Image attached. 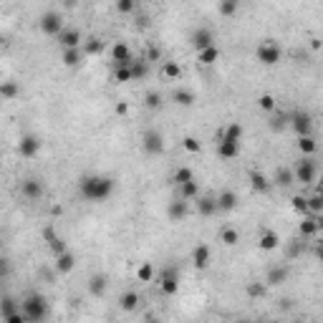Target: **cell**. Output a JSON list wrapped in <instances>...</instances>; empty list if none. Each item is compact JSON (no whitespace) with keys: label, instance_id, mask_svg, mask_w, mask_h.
I'll return each mask as SVG.
<instances>
[{"label":"cell","instance_id":"obj_57","mask_svg":"<svg viewBox=\"0 0 323 323\" xmlns=\"http://www.w3.org/2000/svg\"><path fill=\"white\" fill-rule=\"evenodd\" d=\"M316 225H318V233H321V230H323V215H318V217H316Z\"/></svg>","mask_w":323,"mask_h":323},{"label":"cell","instance_id":"obj_50","mask_svg":"<svg viewBox=\"0 0 323 323\" xmlns=\"http://www.w3.org/2000/svg\"><path fill=\"white\" fill-rule=\"evenodd\" d=\"M134 8H137V5H134V0H119V3H117L119 13H134Z\"/></svg>","mask_w":323,"mask_h":323},{"label":"cell","instance_id":"obj_1","mask_svg":"<svg viewBox=\"0 0 323 323\" xmlns=\"http://www.w3.org/2000/svg\"><path fill=\"white\" fill-rule=\"evenodd\" d=\"M79 192L88 202H104L114 192V179L104 175H86L79 179Z\"/></svg>","mask_w":323,"mask_h":323},{"label":"cell","instance_id":"obj_4","mask_svg":"<svg viewBox=\"0 0 323 323\" xmlns=\"http://www.w3.org/2000/svg\"><path fill=\"white\" fill-rule=\"evenodd\" d=\"M295 182H303V184H311L313 179H316V162L311 159V157H303V159H298L295 162Z\"/></svg>","mask_w":323,"mask_h":323},{"label":"cell","instance_id":"obj_60","mask_svg":"<svg viewBox=\"0 0 323 323\" xmlns=\"http://www.w3.org/2000/svg\"><path fill=\"white\" fill-rule=\"evenodd\" d=\"M235 323H248V321H235Z\"/></svg>","mask_w":323,"mask_h":323},{"label":"cell","instance_id":"obj_3","mask_svg":"<svg viewBox=\"0 0 323 323\" xmlns=\"http://www.w3.org/2000/svg\"><path fill=\"white\" fill-rule=\"evenodd\" d=\"M142 149L147 151V154H162L164 151V137H162V131H157V129H147L144 134H142Z\"/></svg>","mask_w":323,"mask_h":323},{"label":"cell","instance_id":"obj_7","mask_svg":"<svg viewBox=\"0 0 323 323\" xmlns=\"http://www.w3.org/2000/svg\"><path fill=\"white\" fill-rule=\"evenodd\" d=\"M41 30H43L46 35H61V33H63V21H61L59 13H53V10L43 13V15H41Z\"/></svg>","mask_w":323,"mask_h":323},{"label":"cell","instance_id":"obj_48","mask_svg":"<svg viewBox=\"0 0 323 323\" xmlns=\"http://www.w3.org/2000/svg\"><path fill=\"white\" fill-rule=\"evenodd\" d=\"M258 106H260L263 111H273V109H275V99H273L270 93H263V96L258 99Z\"/></svg>","mask_w":323,"mask_h":323},{"label":"cell","instance_id":"obj_17","mask_svg":"<svg viewBox=\"0 0 323 323\" xmlns=\"http://www.w3.org/2000/svg\"><path fill=\"white\" fill-rule=\"evenodd\" d=\"M142 303V298L137 291H126V293L119 295V308L121 311H126V313H131V311H137V306Z\"/></svg>","mask_w":323,"mask_h":323},{"label":"cell","instance_id":"obj_20","mask_svg":"<svg viewBox=\"0 0 323 323\" xmlns=\"http://www.w3.org/2000/svg\"><path fill=\"white\" fill-rule=\"evenodd\" d=\"M217 154H220L222 159H235L237 154H240V142L220 139V144H217Z\"/></svg>","mask_w":323,"mask_h":323},{"label":"cell","instance_id":"obj_36","mask_svg":"<svg viewBox=\"0 0 323 323\" xmlns=\"http://www.w3.org/2000/svg\"><path fill=\"white\" fill-rule=\"evenodd\" d=\"M222 139L240 142V139H242V124H227V126H225V131H222Z\"/></svg>","mask_w":323,"mask_h":323},{"label":"cell","instance_id":"obj_14","mask_svg":"<svg viewBox=\"0 0 323 323\" xmlns=\"http://www.w3.org/2000/svg\"><path fill=\"white\" fill-rule=\"evenodd\" d=\"M106 286H109V280H106L104 273H96V275L88 278V293L93 295V298H101V295L106 293Z\"/></svg>","mask_w":323,"mask_h":323},{"label":"cell","instance_id":"obj_22","mask_svg":"<svg viewBox=\"0 0 323 323\" xmlns=\"http://www.w3.org/2000/svg\"><path fill=\"white\" fill-rule=\"evenodd\" d=\"M73 268H76V255L73 253L56 255V273H71Z\"/></svg>","mask_w":323,"mask_h":323},{"label":"cell","instance_id":"obj_26","mask_svg":"<svg viewBox=\"0 0 323 323\" xmlns=\"http://www.w3.org/2000/svg\"><path fill=\"white\" fill-rule=\"evenodd\" d=\"M250 187L255 189V192H270V182H268V177L260 175V172H250Z\"/></svg>","mask_w":323,"mask_h":323},{"label":"cell","instance_id":"obj_40","mask_svg":"<svg viewBox=\"0 0 323 323\" xmlns=\"http://www.w3.org/2000/svg\"><path fill=\"white\" fill-rule=\"evenodd\" d=\"M15 313H21V308L15 306V300L13 298H3V318H10V316H15Z\"/></svg>","mask_w":323,"mask_h":323},{"label":"cell","instance_id":"obj_51","mask_svg":"<svg viewBox=\"0 0 323 323\" xmlns=\"http://www.w3.org/2000/svg\"><path fill=\"white\" fill-rule=\"evenodd\" d=\"M248 293L253 295V298H260V295H265V286L263 283H250V286H248Z\"/></svg>","mask_w":323,"mask_h":323},{"label":"cell","instance_id":"obj_62","mask_svg":"<svg viewBox=\"0 0 323 323\" xmlns=\"http://www.w3.org/2000/svg\"><path fill=\"white\" fill-rule=\"evenodd\" d=\"M298 323H306V321H298Z\"/></svg>","mask_w":323,"mask_h":323},{"label":"cell","instance_id":"obj_58","mask_svg":"<svg viewBox=\"0 0 323 323\" xmlns=\"http://www.w3.org/2000/svg\"><path fill=\"white\" fill-rule=\"evenodd\" d=\"M318 260L323 263V248H318Z\"/></svg>","mask_w":323,"mask_h":323},{"label":"cell","instance_id":"obj_37","mask_svg":"<svg viewBox=\"0 0 323 323\" xmlns=\"http://www.w3.org/2000/svg\"><path fill=\"white\" fill-rule=\"evenodd\" d=\"M162 73L167 76V79H179L182 76V66L175 63V61H164V66H162Z\"/></svg>","mask_w":323,"mask_h":323},{"label":"cell","instance_id":"obj_19","mask_svg":"<svg viewBox=\"0 0 323 323\" xmlns=\"http://www.w3.org/2000/svg\"><path fill=\"white\" fill-rule=\"evenodd\" d=\"M235 207H237V195L233 189H222V192L217 195V210L230 212V210H235Z\"/></svg>","mask_w":323,"mask_h":323},{"label":"cell","instance_id":"obj_54","mask_svg":"<svg viewBox=\"0 0 323 323\" xmlns=\"http://www.w3.org/2000/svg\"><path fill=\"white\" fill-rule=\"evenodd\" d=\"M278 308H280V311H291V300H288V298H280V300H278Z\"/></svg>","mask_w":323,"mask_h":323},{"label":"cell","instance_id":"obj_56","mask_svg":"<svg viewBox=\"0 0 323 323\" xmlns=\"http://www.w3.org/2000/svg\"><path fill=\"white\" fill-rule=\"evenodd\" d=\"M147 26H149V21H147V18H144V15H142V18L137 21V28H147Z\"/></svg>","mask_w":323,"mask_h":323},{"label":"cell","instance_id":"obj_28","mask_svg":"<svg viewBox=\"0 0 323 323\" xmlns=\"http://www.w3.org/2000/svg\"><path fill=\"white\" fill-rule=\"evenodd\" d=\"M220 240H222V245L235 248L237 242H240V233H237L235 227H222V230H220Z\"/></svg>","mask_w":323,"mask_h":323},{"label":"cell","instance_id":"obj_31","mask_svg":"<svg viewBox=\"0 0 323 323\" xmlns=\"http://www.w3.org/2000/svg\"><path fill=\"white\" fill-rule=\"evenodd\" d=\"M104 51V41L101 38H86L84 41V53L86 56H99Z\"/></svg>","mask_w":323,"mask_h":323},{"label":"cell","instance_id":"obj_47","mask_svg":"<svg viewBox=\"0 0 323 323\" xmlns=\"http://www.w3.org/2000/svg\"><path fill=\"white\" fill-rule=\"evenodd\" d=\"M217 10H220V15H235V13H237V3H235V0H225V3H220V5H217Z\"/></svg>","mask_w":323,"mask_h":323},{"label":"cell","instance_id":"obj_9","mask_svg":"<svg viewBox=\"0 0 323 323\" xmlns=\"http://www.w3.org/2000/svg\"><path fill=\"white\" fill-rule=\"evenodd\" d=\"M18 151H21V157H35L38 151H41V139L35 137V134H26V137H21V144H18Z\"/></svg>","mask_w":323,"mask_h":323},{"label":"cell","instance_id":"obj_21","mask_svg":"<svg viewBox=\"0 0 323 323\" xmlns=\"http://www.w3.org/2000/svg\"><path fill=\"white\" fill-rule=\"evenodd\" d=\"M167 215H169V220H175V222H179V220H184L187 217V200H172L169 202V207H167Z\"/></svg>","mask_w":323,"mask_h":323},{"label":"cell","instance_id":"obj_49","mask_svg":"<svg viewBox=\"0 0 323 323\" xmlns=\"http://www.w3.org/2000/svg\"><path fill=\"white\" fill-rule=\"evenodd\" d=\"M308 207H311V212H323V195H313V197H308Z\"/></svg>","mask_w":323,"mask_h":323},{"label":"cell","instance_id":"obj_2","mask_svg":"<svg viewBox=\"0 0 323 323\" xmlns=\"http://www.w3.org/2000/svg\"><path fill=\"white\" fill-rule=\"evenodd\" d=\"M21 313L33 323H41L46 318V313H48V303H46V298L41 293H30L28 298H23L21 300Z\"/></svg>","mask_w":323,"mask_h":323},{"label":"cell","instance_id":"obj_44","mask_svg":"<svg viewBox=\"0 0 323 323\" xmlns=\"http://www.w3.org/2000/svg\"><path fill=\"white\" fill-rule=\"evenodd\" d=\"M147 61L142 59V61H134V63H131V73H134V81H137V79H144V76H147Z\"/></svg>","mask_w":323,"mask_h":323},{"label":"cell","instance_id":"obj_52","mask_svg":"<svg viewBox=\"0 0 323 323\" xmlns=\"http://www.w3.org/2000/svg\"><path fill=\"white\" fill-rule=\"evenodd\" d=\"M28 318L23 316V313H15V316H10V318H5V323H26Z\"/></svg>","mask_w":323,"mask_h":323},{"label":"cell","instance_id":"obj_43","mask_svg":"<svg viewBox=\"0 0 323 323\" xmlns=\"http://www.w3.org/2000/svg\"><path fill=\"white\" fill-rule=\"evenodd\" d=\"M144 104H147V109H159L162 106V93L159 91H149L144 96Z\"/></svg>","mask_w":323,"mask_h":323},{"label":"cell","instance_id":"obj_61","mask_svg":"<svg viewBox=\"0 0 323 323\" xmlns=\"http://www.w3.org/2000/svg\"><path fill=\"white\" fill-rule=\"evenodd\" d=\"M270 323H278V321H270Z\"/></svg>","mask_w":323,"mask_h":323},{"label":"cell","instance_id":"obj_15","mask_svg":"<svg viewBox=\"0 0 323 323\" xmlns=\"http://www.w3.org/2000/svg\"><path fill=\"white\" fill-rule=\"evenodd\" d=\"M111 56L117 61V66H131L134 61H131V48L126 46V43H114L111 46Z\"/></svg>","mask_w":323,"mask_h":323},{"label":"cell","instance_id":"obj_41","mask_svg":"<svg viewBox=\"0 0 323 323\" xmlns=\"http://www.w3.org/2000/svg\"><path fill=\"white\" fill-rule=\"evenodd\" d=\"M137 278H139L142 283H149V280L154 278V268H151V263H142V265H139V270H137Z\"/></svg>","mask_w":323,"mask_h":323},{"label":"cell","instance_id":"obj_45","mask_svg":"<svg viewBox=\"0 0 323 323\" xmlns=\"http://www.w3.org/2000/svg\"><path fill=\"white\" fill-rule=\"evenodd\" d=\"M293 210H295V212H303V215H308V212H311V207H308V197H303V195H295V197H293Z\"/></svg>","mask_w":323,"mask_h":323},{"label":"cell","instance_id":"obj_5","mask_svg":"<svg viewBox=\"0 0 323 323\" xmlns=\"http://www.w3.org/2000/svg\"><path fill=\"white\" fill-rule=\"evenodd\" d=\"M283 56V51H280V46L278 43H273V41H265L258 46V61L263 63V66H275L278 61Z\"/></svg>","mask_w":323,"mask_h":323},{"label":"cell","instance_id":"obj_16","mask_svg":"<svg viewBox=\"0 0 323 323\" xmlns=\"http://www.w3.org/2000/svg\"><path fill=\"white\" fill-rule=\"evenodd\" d=\"M43 237L48 240V245H51L53 255H63V253H68V248H66V240L56 235V233H53V227H46V230H43Z\"/></svg>","mask_w":323,"mask_h":323},{"label":"cell","instance_id":"obj_42","mask_svg":"<svg viewBox=\"0 0 323 323\" xmlns=\"http://www.w3.org/2000/svg\"><path fill=\"white\" fill-rule=\"evenodd\" d=\"M195 177H192V169L189 167H179L175 172V182L177 184H187V182H192Z\"/></svg>","mask_w":323,"mask_h":323},{"label":"cell","instance_id":"obj_24","mask_svg":"<svg viewBox=\"0 0 323 323\" xmlns=\"http://www.w3.org/2000/svg\"><path fill=\"white\" fill-rule=\"evenodd\" d=\"M295 182V172L291 167H278L275 169V184H280V187H291Z\"/></svg>","mask_w":323,"mask_h":323},{"label":"cell","instance_id":"obj_10","mask_svg":"<svg viewBox=\"0 0 323 323\" xmlns=\"http://www.w3.org/2000/svg\"><path fill=\"white\" fill-rule=\"evenodd\" d=\"M59 43L66 48V51H71V48H81V30L79 28H63V33L59 35Z\"/></svg>","mask_w":323,"mask_h":323},{"label":"cell","instance_id":"obj_12","mask_svg":"<svg viewBox=\"0 0 323 323\" xmlns=\"http://www.w3.org/2000/svg\"><path fill=\"white\" fill-rule=\"evenodd\" d=\"M21 192H23V197H28V200H38V197L43 195V182L35 179V177H28V179H23Z\"/></svg>","mask_w":323,"mask_h":323},{"label":"cell","instance_id":"obj_11","mask_svg":"<svg viewBox=\"0 0 323 323\" xmlns=\"http://www.w3.org/2000/svg\"><path fill=\"white\" fill-rule=\"evenodd\" d=\"M192 46L197 48V53H202L205 48H212V46H215V38H212V33L207 28H197L192 33Z\"/></svg>","mask_w":323,"mask_h":323},{"label":"cell","instance_id":"obj_39","mask_svg":"<svg viewBox=\"0 0 323 323\" xmlns=\"http://www.w3.org/2000/svg\"><path fill=\"white\" fill-rule=\"evenodd\" d=\"M291 124V114H275V117L270 119V129L273 131H280V129H286Z\"/></svg>","mask_w":323,"mask_h":323},{"label":"cell","instance_id":"obj_32","mask_svg":"<svg viewBox=\"0 0 323 323\" xmlns=\"http://www.w3.org/2000/svg\"><path fill=\"white\" fill-rule=\"evenodd\" d=\"M298 149H300V154H303V157H311V154H316L318 144H316V139H313V137H300V139H298Z\"/></svg>","mask_w":323,"mask_h":323},{"label":"cell","instance_id":"obj_18","mask_svg":"<svg viewBox=\"0 0 323 323\" xmlns=\"http://www.w3.org/2000/svg\"><path fill=\"white\" fill-rule=\"evenodd\" d=\"M286 278H288V265H273V268L268 270L265 283H268V286H280V283H286Z\"/></svg>","mask_w":323,"mask_h":323},{"label":"cell","instance_id":"obj_59","mask_svg":"<svg viewBox=\"0 0 323 323\" xmlns=\"http://www.w3.org/2000/svg\"><path fill=\"white\" fill-rule=\"evenodd\" d=\"M147 323H162L159 318H147Z\"/></svg>","mask_w":323,"mask_h":323},{"label":"cell","instance_id":"obj_34","mask_svg":"<svg viewBox=\"0 0 323 323\" xmlns=\"http://www.w3.org/2000/svg\"><path fill=\"white\" fill-rule=\"evenodd\" d=\"M21 93V84H15V81H3L0 84V96L3 99H15Z\"/></svg>","mask_w":323,"mask_h":323},{"label":"cell","instance_id":"obj_23","mask_svg":"<svg viewBox=\"0 0 323 323\" xmlns=\"http://www.w3.org/2000/svg\"><path fill=\"white\" fill-rule=\"evenodd\" d=\"M197 212L202 217H212L217 212V200H212V197H197Z\"/></svg>","mask_w":323,"mask_h":323},{"label":"cell","instance_id":"obj_27","mask_svg":"<svg viewBox=\"0 0 323 323\" xmlns=\"http://www.w3.org/2000/svg\"><path fill=\"white\" fill-rule=\"evenodd\" d=\"M298 233H300V237H313V235H318V225H316V217H303V222L298 225Z\"/></svg>","mask_w":323,"mask_h":323},{"label":"cell","instance_id":"obj_35","mask_svg":"<svg viewBox=\"0 0 323 323\" xmlns=\"http://www.w3.org/2000/svg\"><path fill=\"white\" fill-rule=\"evenodd\" d=\"M114 81H117V84H129V81H134L131 66H117V71H114Z\"/></svg>","mask_w":323,"mask_h":323},{"label":"cell","instance_id":"obj_25","mask_svg":"<svg viewBox=\"0 0 323 323\" xmlns=\"http://www.w3.org/2000/svg\"><path fill=\"white\" fill-rule=\"evenodd\" d=\"M258 245H260V250H275V248L280 245V237L275 235L273 230H263V233H260V242H258Z\"/></svg>","mask_w":323,"mask_h":323},{"label":"cell","instance_id":"obj_55","mask_svg":"<svg viewBox=\"0 0 323 323\" xmlns=\"http://www.w3.org/2000/svg\"><path fill=\"white\" fill-rule=\"evenodd\" d=\"M298 253H300V242H295V245H291V248H288V255H291V258H295Z\"/></svg>","mask_w":323,"mask_h":323},{"label":"cell","instance_id":"obj_13","mask_svg":"<svg viewBox=\"0 0 323 323\" xmlns=\"http://www.w3.org/2000/svg\"><path fill=\"white\" fill-rule=\"evenodd\" d=\"M210 255H212V250H210V245H205V242H200L195 250H192V265L197 268V270H202V268H207L210 265Z\"/></svg>","mask_w":323,"mask_h":323},{"label":"cell","instance_id":"obj_46","mask_svg":"<svg viewBox=\"0 0 323 323\" xmlns=\"http://www.w3.org/2000/svg\"><path fill=\"white\" fill-rule=\"evenodd\" d=\"M182 147L187 149L189 154H197V151H202V144H200L195 137H184V139H182Z\"/></svg>","mask_w":323,"mask_h":323},{"label":"cell","instance_id":"obj_38","mask_svg":"<svg viewBox=\"0 0 323 323\" xmlns=\"http://www.w3.org/2000/svg\"><path fill=\"white\" fill-rule=\"evenodd\" d=\"M220 59V48L217 46H212V48H205L202 53H200V63H205V66H212L215 61Z\"/></svg>","mask_w":323,"mask_h":323},{"label":"cell","instance_id":"obj_33","mask_svg":"<svg viewBox=\"0 0 323 323\" xmlns=\"http://www.w3.org/2000/svg\"><path fill=\"white\" fill-rule=\"evenodd\" d=\"M63 66H68V68H73V66H79L81 63V48H71V51H63Z\"/></svg>","mask_w":323,"mask_h":323},{"label":"cell","instance_id":"obj_30","mask_svg":"<svg viewBox=\"0 0 323 323\" xmlns=\"http://www.w3.org/2000/svg\"><path fill=\"white\" fill-rule=\"evenodd\" d=\"M172 99H175V104H179V106H192V104H195V93L187 91V88H177L175 93H172Z\"/></svg>","mask_w":323,"mask_h":323},{"label":"cell","instance_id":"obj_6","mask_svg":"<svg viewBox=\"0 0 323 323\" xmlns=\"http://www.w3.org/2000/svg\"><path fill=\"white\" fill-rule=\"evenodd\" d=\"M159 286H162V293L164 295H175L179 291V273H177V268L167 265L159 273Z\"/></svg>","mask_w":323,"mask_h":323},{"label":"cell","instance_id":"obj_53","mask_svg":"<svg viewBox=\"0 0 323 323\" xmlns=\"http://www.w3.org/2000/svg\"><path fill=\"white\" fill-rule=\"evenodd\" d=\"M114 111H117L119 117H124V114H129V106H126V104H124V101H119L117 106H114Z\"/></svg>","mask_w":323,"mask_h":323},{"label":"cell","instance_id":"obj_8","mask_svg":"<svg viewBox=\"0 0 323 323\" xmlns=\"http://www.w3.org/2000/svg\"><path fill=\"white\" fill-rule=\"evenodd\" d=\"M291 126L295 129L298 139H300V137H311V129H313L311 114H306V111H295V114H291Z\"/></svg>","mask_w":323,"mask_h":323},{"label":"cell","instance_id":"obj_29","mask_svg":"<svg viewBox=\"0 0 323 323\" xmlns=\"http://www.w3.org/2000/svg\"><path fill=\"white\" fill-rule=\"evenodd\" d=\"M179 197H182V200H195V197H200L197 182L192 179V182H187V184H179Z\"/></svg>","mask_w":323,"mask_h":323}]
</instances>
